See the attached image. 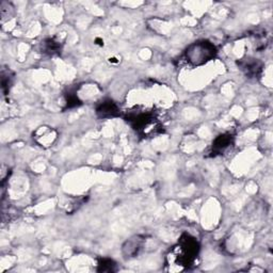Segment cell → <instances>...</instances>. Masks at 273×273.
Listing matches in <instances>:
<instances>
[{
  "label": "cell",
  "instance_id": "7",
  "mask_svg": "<svg viewBox=\"0 0 273 273\" xmlns=\"http://www.w3.org/2000/svg\"><path fill=\"white\" fill-rule=\"evenodd\" d=\"M233 142V136L228 133L221 134L217 136L216 140L212 143V153L215 154H222L225 149Z\"/></svg>",
  "mask_w": 273,
  "mask_h": 273
},
{
  "label": "cell",
  "instance_id": "3",
  "mask_svg": "<svg viewBox=\"0 0 273 273\" xmlns=\"http://www.w3.org/2000/svg\"><path fill=\"white\" fill-rule=\"evenodd\" d=\"M128 121L136 131L146 136L155 134L161 128L159 123L148 113H138L130 116Z\"/></svg>",
  "mask_w": 273,
  "mask_h": 273
},
{
  "label": "cell",
  "instance_id": "5",
  "mask_svg": "<svg viewBox=\"0 0 273 273\" xmlns=\"http://www.w3.org/2000/svg\"><path fill=\"white\" fill-rule=\"evenodd\" d=\"M57 138V132L49 127H40L35 134V141L42 146H50Z\"/></svg>",
  "mask_w": 273,
  "mask_h": 273
},
{
  "label": "cell",
  "instance_id": "10",
  "mask_svg": "<svg viewBox=\"0 0 273 273\" xmlns=\"http://www.w3.org/2000/svg\"><path fill=\"white\" fill-rule=\"evenodd\" d=\"M115 270V264L111 259L104 258L99 263V271L101 272H112Z\"/></svg>",
  "mask_w": 273,
  "mask_h": 273
},
{
  "label": "cell",
  "instance_id": "1",
  "mask_svg": "<svg viewBox=\"0 0 273 273\" xmlns=\"http://www.w3.org/2000/svg\"><path fill=\"white\" fill-rule=\"evenodd\" d=\"M199 253V244L196 238L185 234L180 239L179 244L173 249L170 258L175 265L186 267L191 265Z\"/></svg>",
  "mask_w": 273,
  "mask_h": 273
},
{
  "label": "cell",
  "instance_id": "8",
  "mask_svg": "<svg viewBox=\"0 0 273 273\" xmlns=\"http://www.w3.org/2000/svg\"><path fill=\"white\" fill-rule=\"evenodd\" d=\"M96 113L101 118H113L119 114V109L113 102L106 101L98 107Z\"/></svg>",
  "mask_w": 273,
  "mask_h": 273
},
{
  "label": "cell",
  "instance_id": "2",
  "mask_svg": "<svg viewBox=\"0 0 273 273\" xmlns=\"http://www.w3.org/2000/svg\"><path fill=\"white\" fill-rule=\"evenodd\" d=\"M216 52V47L211 43L207 41H201V42H196L188 47L186 57L191 64L200 66L213 59Z\"/></svg>",
  "mask_w": 273,
  "mask_h": 273
},
{
  "label": "cell",
  "instance_id": "9",
  "mask_svg": "<svg viewBox=\"0 0 273 273\" xmlns=\"http://www.w3.org/2000/svg\"><path fill=\"white\" fill-rule=\"evenodd\" d=\"M43 50L44 52L54 54L58 53L61 50V44L59 41H56L54 38H48L43 43Z\"/></svg>",
  "mask_w": 273,
  "mask_h": 273
},
{
  "label": "cell",
  "instance_id": "4",
  "mask_svg": "<svg viewBox=\"0 0 273 273\" xmlns=\"http://www.w3.org/2000/svg\"><path fill=\"white\" fill-rule=\"evenodd\" d=\"M144 238L141 236H135L130 238L123 245V254L126 258H133L138 256L144 245Z\"/></svg>",
  "mask_w": 273,
  "mask_h": 273
},
{
  "label": "cell",
  "instance_id": "11",
  "mask_svg": "<svg viewBox=\"0 0 273 273\" xmlns=\"http://www.w3.org/2000/svg\"><path fill=\"white\" fill-rule=\"evenodd\" d=\"M109 62H110V63H118L119 61L115 58H110V59H109Z\"/></svg>",
  "mask_w": 273,
  "mask_h": 273
},
{
  "label": "cell",
  "instance_id": "6",
  "mask_svg": "<svg viewBox=\"0 0 273 273\" xmlns=\"http://www.w3.org/2000/svg\"><path fill=\"white\" fill-rule=\"evenodd\" d=\"M239 66L244 74L249 77H256L261 74L263 64L257 59H244L239 62Z\"/></svg>",
  "mask_w": 273,
  "mask_h": 273
}]
</instances>
